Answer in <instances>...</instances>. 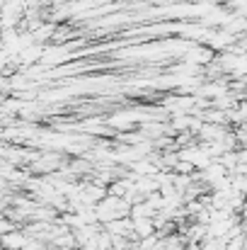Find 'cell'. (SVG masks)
Segmentation results:
<instances>
[{
  "label": "cell",
  "instance_id": "2",
  "mask_svg": "<svg viewBox=\"0 0 247 250\" xmlns=\"http://www.w3.org/2000/svg\"><path fill=\"white\" fill-rule=\"evenodd\" d=\"M10 231H15V224L7 221V219H0V236H5V233H10Z\"/></svg>",
  "mask_w": 247,
  "mask_h": 250
},
{
  "label": "cell",
  "instance_id": "1",
  "mask_svg": "<svg viewBox=\"0 0 247 250\" xmlns=\"http://www.w3.org/2000/svg\"><path fill=\"white\" fill-rule=\"evenodd\" d=\"M0 243H2L7 250H22L24 248V243H27V236H24V233H15V231H10V233L0 236Z\"/></svg>",
  "mask_w": 247,
  "mask_h": 250
}]
</instances>
